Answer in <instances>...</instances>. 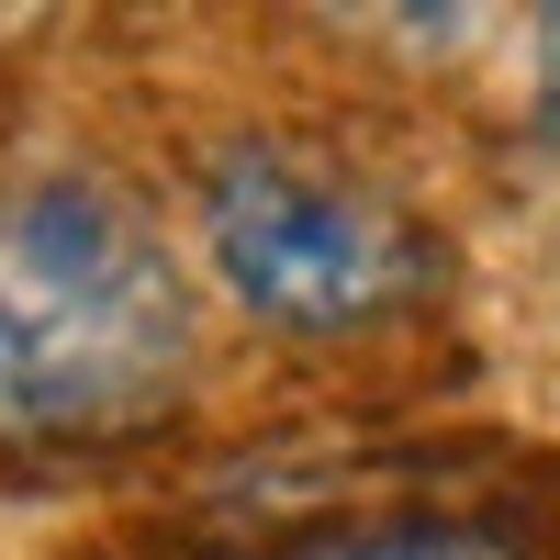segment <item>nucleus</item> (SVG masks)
Instances as JSON below:
<instances>
[{
	"instance_id": "obj_1",
	"label": "nucleus",
	"mask_w": 560,
	"mask_h": 560,
	"mask_svg": "<svg viewBox=\"0 0 560 560\" xmlns=\"http://www.w3.org/2000/svg\"><path fill=\"white\" fill-rule=\"evenodd\" d=\"M202 314L168 236L90 168L0 179V438L113 448L191 393Z\"/></svg>"
},
{
	"instance_id": "obj_2",
	"label": "nucleus",
	"mask_w": 560,
	"mask_h": 560,
	"mask_svg": "<svg viewBox=\"0 0 560 560\" xmlns=\"http://www.w3.org/2000/svg\"><path fill=\"white\" fill-rule=\"evenodd\" d=\"M202 258L269 337H370L438 280L427 224L292 135H236L202 158Z\"/></svg>"
},
{
	"instance_id": "obj_4",
	"label": "nucleus",
	"mask_w": 560,
	"mask_h": 560,
	"mask_svg": "<svg viewBox=\"0 0 560 560\" xmlns=\"http://www.w3.org/2000/svg\"><path fill=\"white\" fill-rule=\"evenodd\" d=\"M527 68H538V135L560 147V12H538V45H527Z\"/></svg>"
},
{
	"instance_id": "obj_3",
	"label": "nucleus",
	"mask_w": 560,
	"mask_h": 560,
	"mask_svg": "<svg viewBox=\"0 0 560 560\" xmlns=\"http://www.w3.org/2000/svg\"><path fill=\"white\" fill-rule=\"evenodd\" d=\"M258 560H549L516 516H427V504H404V516H337V527H303Z\"/></svg>"
}]
</instances>
